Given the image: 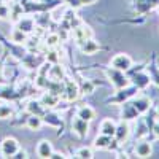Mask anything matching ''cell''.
I'll return each mask as SVG.
<instances>
[{"mask_svg": "<svg viewBox=\"0 0 159 159\" xmlns=\"http://www.w3.org/2000/svg\"><path fill=\"white\" fill-rule=\"evenodd\" d=\"M148 75H150V78H151V81H153L156 86H159V70L154 69V67H151V69L148 70Z\"/></svg>", "mask_w": 159, "mask_h": 159, "instance_id": "83f0119b", "label": "cell"}, {"mask_svg": "<svg viewBox=\"0 0 159 159\" xmlns=\"http://www.w3.org/2000/svg\"><path fill=\"white\" fill-rule=\"evenodd\" d=\"M10 16V7L0 2V19H7Z\"/></svg>", "mask_w": 159, "mask_h": 159, "instance_id": "f1b7e54d", "label": "cell"}, {"mask_svg": "<svg viewBox=\"0 0 159 159\" xmlns=\"http://www.w3.org/2000/svg\"><path fill=\"white\" fill-rule=\"evenodd\" d=\"M130 103L134 105V108L139 111V115H145L151 108V100L147 96H137V97H134V100Z\"/></svg>", "mask_w": 159, "mask_h": 159, "instance_id": "ba28073f", "label": "cell"}, {"mask_svg": "<svg viewBox=\"0 0 159 159\" xmlns=\"http://www.w3.org/2000/svg\"><path fill=\"white\" fill-rule=\"evenodd\" d=\"M13 115V107L10 103H0V119H7Z\"/></svg>", "mask_w": 159, "mask_h": 159, "instance_id": "484cf974", "label": "cell"}, {"mask_svg": "<svg viewBox=\"0 0 159 159\" xmlns=\"http://www.w3.org/2000/svg\"><path fill=\"white\" fill-rule=\"evenodd\" d=\"M72 130L75 132L80 139H84L88 135V130H89V123L84 121V119H81V118L75 116L72 119Z\"/></svg>", "mask_w": 159, "mask_h": 159, "instance_id": "8992f818", "label": "cell"}, {"mask_svg": "<svg viewBox=\"0 0 159 159\" xmlns=\"http://www.w3.org/2000/svg\"><path fill=\"white\" fill-rule=\"evenodd\" d=\"M157 5H159V0H135V8L140 13H145V11H148Z\"/></svg>", "mask_w": 159, "mask_h": 159, "instance_id": "7402d4cb", "label": "cell"}, {"mask_svg": "<svg viewBox=\"0 0 159 159\" xmlns=\"http://www.w3.org/2000/svg\"><path fill=\"white\" fill-rule=\"evenodd\" d=\"M76 116L84 119V121H88V123H91L92 119L96 118V110L92 107H89V105H81V107L76 110Z\"/></svg>", "mask_w": 159, "mask_h": 159, "instance_id": "e0dca14e", "label": "cell"}, {"mask_svg": "<svg viewBox=\"0 0 159 159\" xmlns=\"http://www.w3.org/2000/svg\"><path fill=\"white\" fill-rule=\"evenodd\" d=\"M25 110L29 111V115H38V116H45V107L40 100H29Z\"/></svg>", "mask_w": 159, "mask_h": 159, "instance_id": "ac0fdd59", "label": "cell"}, {"mask_svg": "<svg viewBox=\"0 0 159 159\" xmlns=\"http://www.w3.org/2000/svg\"><path fill=\"white\" fill-rule=\"evenodd\" d=\"M65 156L62 154V153H59V151H52L51 153V156H49V159H64Z\"/></svg>", "mask_w": 159, "mask_h": 159, "instance_id": "1f68e13d", "label": "cell"}, {"mask_svg": "<svg viewBox=\"0 0 159 159\" xmlns=\"http://www.w3.org/2000/svg\"><path fill=\"white\" fill-rule=\"evenodd\" d=\"M157 13H159V5H157Z\"/></svg>", "mask_w": 159, "mask_h": 159, "instance_id": "d590c367", "label": "cell"}, {"mask_svg": "<svg viewBox=\"0 0 159 159\" xmlns=\"http://www.w3.org/2000/svg\"><path fill=\"white\" fill-rule=\"evenodd\" d=\"M75 157H78V159H91V157H94V153H92V150H91V148L83 147V148L76 150Z\"/></svg>", "mask_w": 159, "mask_h": 159, "instance_id": "d4e9b609", "label": "cell"}, {"mask_svg": "<svg viewBox=\"0 0 159 159\" xmlns=\"http://www.w3.org/2000/svg\"><path fill=\"white\" fill-rule=\"evenodd\" d=\"M18 150H19V143L13 137H7L0 143V154H2V157H11Z\"/></svg>", "mask_w": 159, "mask_h": 159, "instance_id": "3957f363", "label": "cell"}, {"mask_svg": "<svg viewBox=\"0 0 159 159\" xmlns=\"http://www.w3.org/2000/svg\"><path fill=\"white\" fill-rule=\"evenodd\" d=\"M111 140H113V137L100 134L94 140V148H97V150H107V148L111 147Z\"/></svg>", "mask_w": 159, "mask_h": 159, "instance_id": "ffe728a7", "label": "cell"}, {"mask_svg": "<svg viewBox=\"0 0 159 159\" xmlns=\"http://www.w3.org/2000/svg\"><path fill=\"white\" fill-rule=\"evenodd\" d=\"M11 157H13V159H25V157H27V153H25L24 150H18Z\"/></svg>", "mask_w": 159, "mask_h": 159, "instance_id": "4dcf8cb0", "label": "cell"}, {"mask_svg": "<svg viewBox=\"0 0 159 159\" xmlns=\"http://www.w3.org/2000/svg\"><path fill=\"white\" fill-rule=\"evenodd\" d=\"M80 48H81V51H83V54H88V56H91V54H96V52L100 49V45L96 42L94 38H88V40H84V42L80 45Z\"/></svg>", "mask_w": 159, "mask_h": 159, "instance_id": "4fadbf2b", "label": "cell"}, {"mask_svg": "<svg viewBox=\"0 0 159 159\" xmlns=\"http://www.w3.org/2000/svg\"><path fill=\"white\" fill-rule=\"evenodd\" d=\"M3 67H2V64H0V83H3Z\"/></svg>", "mask_w": 159, "mask_h": 159, "instance_id": "836d02e7", "label": "cell"}, {"mask_svg": "<svg viewBox=\"0 0 159 159\" xmlns=\"http://www.w3.org/2000/svg\"><path fill=\"white\" fill-rule=\"evenodd\" d=\"M25 40H27V34H24L18 27L13 29V32H11V42H15V43H24Z\"/></svg>", "mask_w": 159, "mask_h": 159, "instance_id": "cb8c5ba5", "label": "cell"}, {"mask_svg": "<svg viewBox=\"0 0 159 159\" xmlns=\"http://www.w3.org/2000/svg\"><path fill=\"white\" fill-rule=\"evenodd\" d=\"M115 130H116V123L113 121V119L107 118V119H103V121L100 123V134L113 137L115 135Z\"/></svg>", "mask_w": 159, "mask_h": 159, "instance_id": "d6986e66", "label": "cell"}, {"mask_svg": "<svg viewBox=\"0 0 159 159\" xmlns=\"http://www.w3.org/2000/svg\"><path fill=\"white\" fill-rule=\"evenodd\" d=\"M16 27L19 30H22L24 34H32L34 29H35V21L34 18H19L18 19V24H16Z\"/></svg>", "mask_w": 159, "mask_h": 159, "instance_id": "2e32d148", "label": "cell"}, {"mask_svg": "<svg viewBox=\"0 0 159 159\" xmlns=\"http://www.w3.org/2000/svg\"><path fill=\"white\" fill-rule=\"evenodd\" d=\"M110 67H113L116 70H121V72H127L132 67V59H130V56L124 54V52H119V54H116L111 59Z\"/></svg>", "mask_w": 159, "mask_h": 159, "instance_id": "7a4b0ae2", "label": "cell"}, {"mask_svg": "<svg viewBox=\"0 0 159 159\" xmlns=\"http://www.w3.org/2000/svg\"><path fill=\"white\" fill-rule=\"evenodd\" d=\"M107 76H108L110 83L115 86L116 91H118V89H123V88H126V86H129V83H130V80L124 75V72L116 70V69H113V67H110V69L107 70Z\"/></svg>", "mask_w": 159, "mask_h": 159, "instance_id": "6da1fadb", "label": "cell"}, {"mask_svg": "<svg viewBox=\"0 0 159 159\" xmlns=\"http://www.w3.org/2000/svg\"><path fill=\"white\" fill-rule=\"evenodd\" d=\"M46 61L51 62V64H57V62H59L57 52H56V51H49V52H48V56H46Z\"/></svg>", "mask_w": 159, "mask_h": 159, "instance_id": "f546056e", "label": "cell"}, {"mask_svg": "<svg viewBox=\"0 0 159 159\" xmlns=\"http://www.w3.org/2000/svg\"><path fill=\"white\" fill-rule=\"evenodd\" d=\"M129 134H130V127H129V124H127V121H123L119 123V124H116V130H115V135H113V139L116 140V143H124L127 139H129Z\"/></svg>", "mask_w": 159, "mask_h": 159, "instance_id": "5b68a950", "label": "cell"}, {"mask_svg": "<svg viewBox=\"0 0 159 159\" xmlns=\"http://www.w3.org/2000/svg\"><path fill=\"white\" fill-rule=\"evenodd\" d=\"M48 78L51 80V81H62L64 80V69L61 67V65L54 64L52 67L48 69Z\"/></svg>", "mask_w": 159, "mask_h": 159, "instance_id": "44dd1931", "label": "cell"}, {"mask_svg": "<svg viewBox=\"0 0 159 159\" xmlns=\"http://www.w3.org/2000/svg\"><path fill=\"white\" fill-rule=\"evenodd\" d=\"M59 42H61L59 35H57V34H51V35H48V37H46L45 45H46L48 48H56V46L59 45Z\"/></svg>", "mask_w": 159, "mask_h": 159, "instance_id": "4316f807", "label": "cell"}, {"mask_svg": "<svg viewBox=\"0 0 159 159\" xmlns=\"http://www.w3.org/2000/svg\"><path fill=\"white\" fill-rule=\"evenodd\" d=\"M59 100H61L59 94H56V92H52V91H48V92H45V94L42 96V100L40 102L43 103L45 108H52V107H56V105L59 103Z\"/></svg>", "mask_w": 159, "mask_h": 159, "instance_id": "7c38bea8", "label": "cell"}, {"mask_svg": "<svg viewBox=\"0 0 159 159\" xmlns=\"http://www.w3.org/2000/svg\"><path fill=\"white\" fill-rule=\"evenodd\" d=\"M157 119H159V110H157Z\"/></svg>", "mask_w": 159, "mask_h": 159, "instance_id": "e575fe53", "label": "cell"}, {"mask_svg": "<svg viewBox=\"0 0 159 159\" xmlns=\"http://www.w3.org/2000/svg\"><path fill=\"white\" fill-rule=\"evenodd\" d=\"M52 151H54V150H52V145L48 140H42L37 145V156L42 157V159H49Z\"/></svg>", "mask_w": 159, "mask_h": 159, "instance_id": "9a60e30c", "label": "cell"}, {"mask_svg": "<svg viewBox=\"0 0 159 159\" xmlns=\"http://www.w3.org/2000/svg\"><path fill=\"white\" fill-rule=\"evenodd\" d=\"M27 127L29 129H32V130H38L40 127L43 126V119H42V116H38V115H30L29 118H27Z\"/></svg>", "mask_w": 159, "mask_h": 159, "instance_id": "603a6c76", "label": "cell"}, {"mask_svg": "<svg viewBox=\"0 0 159 159\" xmlns=\"http://www.w3.org/2000/svg\"><path fill=\"white\" fill-rule=\"evenodd\" d=\"M151 153H153V147H151L150 142H147V140L137 142V145H135V156H139V157H150Z\"/></svg>", "mask_w": 159, "mask_h": 159, "instance_id": "5bb4252c", "label": "cell"}, {"mask_svg": "<svg viewBox=\"0 0 159 159\" xmlns=\"http://www.w3.org/2000/svg\"><path fill=\"white\" fill-rule=\"evenodd\" d=\"M121 118L124 119V121H130V119H135L139 118V111L134 108V105H132L130 102H123L121 103Z\"/></svg>", "mask_w": 159, "mask_h": 159, "instance_id": "8fae6325", "label": "cell"}, {"mask_svg": "<svg viewBox=\"0 0 159 159\" xmlns=\"http://www.w3.org/2000/svg\"><path fill=\"white\" fill-rule=\"evenodd\" d=\"M78 96H80V88H78V84H76L75 81H70V80H67V81H65V88H64L62 92H61V99L67 100V102H73V100L78 99Z\"/></svg>", "mask_w": 159, "mask_h": 159, "instance_id": "277c9868", "label": "cell"}, {"mask_svg": "<svg viewBox=\"0 0 159 159\" xmlns=\"http://www.w3.org/2000/svg\"><path fill=\"white\" fill-rule=\"evenodd\" d=\"M92 37V30L91 27H88V25H76V27H73V38H75V42L78 45H81L84 40L91 38Z\"/></svg>", "mask_w": 159, "mask_h": 159, "instance_id": "9c48e42d", "label": "cell"}, {"mask_svg": "<svg viewBox=\"0 0 159 159\" xmlns=\"http://www.w3.org/2000/svg\"><path fill=\"white\" fill-rule=\"evenodd\" d=\"M129 80H132V83H134V86H135L137 89H145V88L151 83L150 75L145 73V72H137V73L132 75Z\"/></svg>", "mask_w": 159, "mask_h": 159, "instance_id": "30bf717a", "label": "cell"}, {"mask_svg": "<svg viewBox=\"0 0 159 159\" xmlns=\"http://www.w3.org/2000/svg\"><path fill=\"white\" fill-rule=\"evenodd\" d=\"M153 132H154V135L159 137V119H157V123L153 126Z\"/></svg>", "mask_w": 159, "mask_h": 159, "instance_id": "d6a6232c", "label": "cell"}, {"mask_svg": "<svg viewBox=\"0 0 159 159\" xmlns=\"http://www.w3.org/2000/svg\"><path fill=\"white\" fill-rule=\"evenodd\" d=\"M137 88L132 84L130 88H123V89H118V92H116V96L113 97V99H110V100H113V102H118V103H123V102H126L127 99H130V97H134L135 94H137Z\"/></svg>", "mask_w": 159, "mask_h": 159, "instance_id": "52a82bcc", "label": "cell"}]
</instances>
